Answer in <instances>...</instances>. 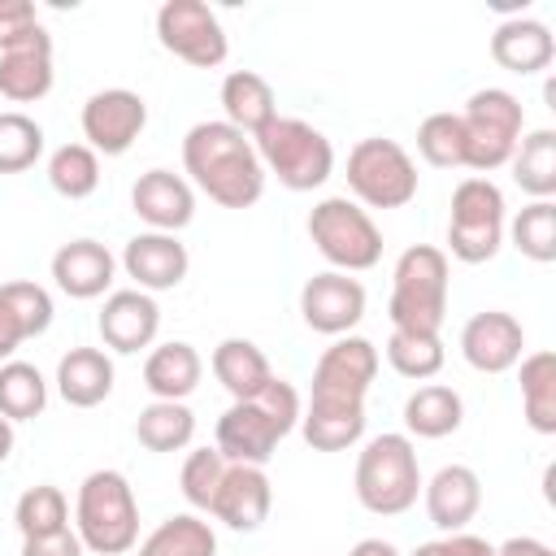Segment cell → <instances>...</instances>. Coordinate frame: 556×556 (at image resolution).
I'll return each instance as SVG.
<instances>
[{"instance_id":"obj_44","label":"cell","mask_w":556,"mask_h":556,"mask_svg":"<svg viewBox=\"0 0 556 556\" xmlns=\"http://www.w3.org/2000/svg\"><path fill=\"white\" fill-rule=\"evenodd\" d=\"M83 539L74 530H56V534H39V539H22V556H83Z\"/></svg>"},{"instance_id":"obj_38","label":"cell","mask_w":556,"mask_h":556,"mask_svg":"<svg viewBox=\"0 0 556 556\" xmlns=\"http://www.w3.org/2000/svg\"><path fill=\"white\" fill-rule=\"evenodd\" d=\"M443 361H447V352H443L439 334H417V330H391L387 334V365L400 378L426 382L443 369Z\"/></svg>"},{"instance_id":"obj_27","label":"cell","mask_w":556,"mask_h":556,"mask_svg":"<svg viewBox=\"0 0 556 556\" xmlns=\"http://www.w3.org/2000/svg\"><path fill=\"white\" fill-rule=\"evenodd\" d=\"M222 122L243 130L248 139L256 130H265L274 117H278V100H274V87L269 78H261L256 70H230L222 78Z\"/></svg>"},{"instance_id":"obj_8","label":"cell","mask_w":556,"mask_h":556,"mask_svg":"<svg viewBox=\"0 0 556 556\" xmlns=\"http://www.w3.org/2000/svg\"><path fill=\"white\" fill-rule=\"evenodd\" d=\"M504 230H508L504 191L482 174L460 178L447 213V252L465 265L495 261V252L504 248Z\"/></svg>"},{"instance_id":"obj_25","label":"cell","mask_w":556,"mask_h":556,"mask_svg":"<svg viewBox=\"0 0 556 556\" xmlns=\"http://www.w3.org/2000/svg\"><path fill=\"white\" fill-rule=\"evenodd\" d=\"M556 56V39L539 17H504L491 35V61L508 74H539Z\"/></svg>"},{"instance_id":"obj_3","label":"cell","mask_w":556,"mask_h":556,"mask_svg":"<svg viewBox=\"0 0 556 556\" xmlns=\"http://www.w3.org/2000/svg\"><path fill=\"white\" fill-rule=\"evenodd\" d=\"M74 534L91 556H122L139 543V500L122 469H91L78 482Z\"/></svg>"},{"instance_id":"obj_9","label":"cell","mask_w":556,"mask_h":556,"mask_svg":"<svg viewBox=\"0 0 556 556\" xmlns=\"http://www.w3.org/2000/svg\"><path fill=\"white\" fill-rule=\"evenodd\" d=\"M308 239L339 274H361L382 261V230L374 226L369 208H361L348 195H326L313 204Z\"/></svg>"},{"instance_id":"obj_10","label":"cell","mask_w":556,"mask_h":556,"mask_svg":"<svg viewBox=\"0 0 556 556\" xmlns=\"http://www.w3.org/2000/svg\"><path fill=\"white\" fill-rule=\"evenodd\" d=\"M348 191L365 208H404L417 195V165L404 143L369 135L348 152Z\"/></svg>"},{"instance_id":"obj_42","label":"cell","mask_w":556,"mask_h":556,"mask_svg":"<svg viewBox=\"0 0 556 556\" xmlns=\"http://www.w3.org/2000/svg\"><path fill=\"white\" fill-rule=\"evenodd\" d=\"M222 473H226V456H222L217 447H195V452H187L182 473H178V491H182V500H187L195 513H208Z\"/></svg>"},{"instance_id":"obj_24","label":"cell","mask_w":556,"mask_h":556,"mask_svg":"<svg viewBox=\"0 0 556 556\" xmlns=\"http://www.w3.org/2000/svg\"><path fill=\"white\" fill-rule=\"evenodd\" d=\"M300 434L313 452H348L365 439V404L308 395V404L300 408Z\"/></svg>"},{"instance_id":"obj_36","label":"cell","mask_w":556,"mask_h":556,"mask_svg":"<svg viewBox=\"0 0 556 556\" xmlns=\"http://www.w3.org/2000/svg\"><path fill=\"white\" fill-rule=\"evenodd\" d=\"M48 404V382L30 361H4L0 365V417L9 421H35Z\"/></svg>"},{"instance_id":"obj_20","label":"cell","mask_w":556,"mask_h":556,"mask_svg":"<svg viewBox=\"0 0 556 556\" xmlns=\"http://www.w3.org/2000/svg\"><path fill=\"white\" fill-rule=\"evenodd\" d=\"M117 256L100 239H70L52 252V282L70 300H100L113 287Z\"/></svg>"},{"instance_id":"obj_46","label":"cell","mask_w":556,"mask_h":556,"mask_svg":"<svg viewBox=\"0 0 556 556\" xmlns=\"http://www.w3.org/2000/svg\"><path fill=\"white\" fill-rule=\"evenodd\" d=\"M495 556H556V552L534 534H513V539L495 543Z\"/></svg>"},{"instance_id":"obj_28","label":"cell","mask_w":556,"mask_h":556,"mask_svg":"<svg viewBox=\"0 0 556 556\" xmlns=\"http://www.w3.org/2000/svg\"><path fill=\"white\" fill-rule=\"evenodd\" d=\"M204 378V361L191 343L169 339L156 343L143 361V387L152 391V400H187Z\"/></svg>"},{"instance_id":"obj_2","label":"cell","mask_w":556,"mask_h":556,"mask_svg":"<svg viewBox=\"0 0 556 556\" xmlns=\"http://www.w3.org/2000/svg\"><path fill=\"white\" fill-rule=\"evenodd\" d=\"M300 391L287 378H269V387L252 400H230L217 417V452L230 465H261L278 452V443L300 426Z\"/></svg>"},{"instance_id":"obj_39","label":"cell","mask_w":556,"mask_h":556,"mask_svg":"<svg viewBox=\"0 0 556 556\" xmlns=\"http://www.w3.org/2000/svg\"><path fill=\"white\" fill-rule=\"evenodd\" d=\"M48 182L65 200H87L100 187V156L87 143H61L48 156Z\"/></svg>"},{"instance_id":"obj_48","label":"cell","mask_w":556,"mask_h":556,"mask_svg":"<svg viewBox=\"0 0 556 556\" xmlns=\"http://www.w3.org/2000/svg\"><path fill=\"white\" fill-rule=\"evenodd\" d=\"M9 452H13V421L0 417V465L9 460Z\"/></svg>"},{"instance_id":"obj_7","label":"cell","mask_w":556,"mask_h":556,"mask_svg":"<svg viewBox=\"0 0 556 556\" xmlns=\"http://www.w3.org/2000/svg\"><path fill=\"white\" fill-rule=\"evenodd\" d=\"M460 130H465V169L486 178L491 169L508 165L517 139L526 135L521 100L504 87H478L460 109Z\"/></svg>"},{"instance_id":"obj_6","label":"cell","mask_w":556,"mask_h":556,"mask_svg":"<svg viewBox=\"0 0 556 556\" xmlns=\"http://www.w3.org/2000/svg\"><path fill=\"white\" fill-rule=\"evenodd\" d=\"M252 148L265 165V178L274 174L287 191H313L334 174V148L330 139L308 126L304 117H274L265 130L252 135Z\"/></svg>"},{"instance_id":"obj_45","label":"cell","mask_w":556,"mask_h":556,"mask_svg":"<svg viewBox=\"0 0 556 556\" xmlns=\"http://www.w3.org/2000/svg\"><path fill=\"white\" fill-rule=\"evenodd\" d=\"M443 552L447 556H495V543H486L482 534L456 530V534H443Z\"/></svg>"},{"instance_id":"obj_18","label":"cell","mask_w":556,"mask_h":556,"mask_svg":"<svg viewBox=\"0 0 556 556\" xmlns=\"http://www.w3.org/2000/svg\"><path fill=\"white\" fill-rule=\"evenodd\" d=\"M274 508V486H269V473L261 465H230L226 460V473L217 482V495H213V508L208 517L239 530V534H252L261 530V521L269 517Z\"/></svg>"},{"instance_id":"obj_22","label":"cell","mask_w":556,"mask_h":556,"mask_svg":"<svg viewBox=\"0 0 556 556\" xmlns=\"http://www.w3.org/2000/svg\"><path fill=\"white\" fill-rule=\"evenodd\" d=\"M52 295L39 282L13 278L0 282V361H13V352L26 339H39L52 326Z\"/></svg>"},{"instance_id":"obj_29","label":"cell","mask_w":556,"mask_h":556,"mask_svg":"<svg viewBox=\"0 0 556 556\" xmlns=\"http://www.w3.org/2000/svg\"><path fill=\"white\" fill-rule=\"evenodd\" d=\"M208 369H213V378L230 391V400H252V395H261V391L269 387V378H274L265 352H261L252 339H239V334H235V339H222V343L213 348Z\"/></svg>"},{"instance_id":"obj_40","label":"cell","mask_w":556,"mask_h":556,"mask_svg":"<svg viewBox=\"0 0 556 556\" xmlns=\"http://www.w3.org/2000/svg\"><path fill=\"white\" fill-rule=\"evenodd\" d=\"M39 156H43V126L22 109L0 113V174H22Z\"/></svg>"},{"instance_id":"obj_37","label":"cell","mask_w":556,"mask_h":556,"mask_svg":"<svg viewBox=\"0 0 556 556\" xmlns=\"http://www.w3.org/2000/svg\"><path fill=\"white\" fill-rule=\"evenodd\" d=\"M513 239V248L534 261V265H552L556 261V204L552 200H530L504 230Z\"/></svg>"},{"instance_id":"obj_41","label":"cell","mask_w":556,"mask_h":556,"mask_svg":"<svg viewBox=\"0 0 556 556\" xmlns=\"http://www.w3.org/2000/svg\"><path fill=\"white\" fill-rule=\"evenodd\" d=\"M417 152H421L426 165H434V169H460V165H465L460 113H430V117L417 126Z\"/></svg>"},{"instance_id":"obj_1","label":"cell","mask_w":556,"mask_h":556,"mask_svg":"<svg viewBox=\"0 0 556 556\" xmlns=\"http://www.w3.org/2000/svg\"><path fill=\"white\" fill-rule=\"evenodd\" d=\"M182 169L222 208H252L265 195V165L252 139L226 122H195L182 135Z\"/></svg>"},{"instance_id":"obj_13","label":"cell","mask_w":556,"mask_h":556,"mask_svg":"<svg viewBox=\"0 0 556 556\" xmlns=\"http://www.w3.org/2000/svg\"><path fill=\"white\" fill-rule=\"evenodd\" d=\"M374 378H378V348L361 334H339L313 365V395L365 404Z\"/></svg>"},{"instance_id":"obj_17","label":"cell","mask_w":556,"mask_h":556,"mask_svg":"<svg viewBox=\"0 0 556 556\" xmlns=\"http://www.w3.org/2000/svg\"><path fill=\"white\" fill-rule=\"evenodd\" d=\"M96 326H100V339H104L109 352L130 356V352L152 348V339L161 330V304L148 291H139V287L109 291L104 304H100Z\"/></svg>"},{"instance_id":"obj_16","label":"cell","mask_w":556,"mask_h":556,"mask_svg":"<svg viewBox=\"0 0 556 556\" xmlns=\"http://www.w3.org/2000/svg\"><path fill=\"white\" fill-rule=\"evenodd\" d=\"M122 269H126V278H135L139 291L156 295V291H174L187 278L191 256H187V243H178V235L139 230L122 248Z\"/></svg>"},{"instance_id":"obj_35","label":"cell","mask_w":556,"mask_h":556,"mask_svg":"<svg viewBox=\"0 0 556 556\" xmlns=\"http://www.w3.org/2000/svg\"><path fill=\"white\" fill-rule=\"evenodd\" d=\"M13 521H17V534L22 539H39V534H56V530H70V500L61 486L52 482H39V486H26L13 504Z\"/></svg>"},{"instance_id":"obj_4","label":"cell","mask_w":556,"mask_h":556,"mask_svg":"<svg viewBox=\"0 0 556 556\" xmlns=\"http://www.w3.org/2000/svg\"><path fill=\"white\" fill-rule=\"evenodd\" d=\"M447 282H452V265L443 248L434 243L404 248L391 269V300H387L391 330L439 334L447 317Z\"/></svg>"},{"instance_id":"obj_30","label":"cell","mask_w":556,"mask_h":556,"mask_svg":"<svg viewBox=\"0 0 556 556\" xmlns=\"http://www.w3.org/2000/svg\"><path fill=\"white\" fill-rule=\"evenodd\" d=\"M465 421V400L460 391L443 387V382H426L417 387L408 400H404V426H408V439H447L456 434Z\"/></svg>"},{"instance_id":"obj_23","label":"cell","mask_w":556,"mask_h":556,"mask_svg":"<svg viewBox=\"0 0 556 556\" xmlns=\"http://www.w3.org/2000/svg\"><path fill=\"white\" fill-rule=\"evenodd\" d=\"M52 35L39 26L26 43L0 52V96L13 104H35L52 91Z\"/></svg>"},{"instance_id":"obj_19","label":"cell","mask_w":556,"mask_h":556,"mask_svg":"<svg viewBox=\"0 0 556 556\" xmlns=\"http://www.w3.org/2000/svg\"><path fill=\"white\" fill-rule=\"evenodd\" d=\"M130 208H135L139 222H148V230L178 235L195 217V191L174 169H148L130 187Z\"/></svg>"},{"instance_id":"obj_26","label":"cell","mask_w":556,"mask_h":556,"mask_svg":"<svg viewBox=\"0 0 556 556\" xmlns=\"http://www.w3.org/2000/svg\"><path fill=\"white\" fill-rule=\"evenodd\" d=\"M56 391L70 408H96L113 395V356L104 348H70L56 361Z\"/></svg>"},{"instance_id":"obj_31","label":"cell","mask_w":556,"mask_h":556,"mask_svg":"<svg viewBox=\"0 0 556 556\" xmlns=\"http://www.w3.org/2000/svg\"><path fill=\"white\" fill-rule=\"evenodd\" d=\"M513 165V182L534 195V200H552L556 195V130L552 126H539V130H526L508 156Z\"/></svg>"},{"instance_id":"obj_15","label":"cell","mask_w":556,"mask_h":556,"mask_svg":"<svg viewBox=\"0 0 556 556\" xmlns=\"http://www.w3.org/2000/svg\"><path fill=\"white\" fill-rule=\"evenodd\" d=\"M526 330L504 308H482L460 330V356L478 374H508L526 352Z\"/></svg>"},{"instance_id":"obj_32","label":"cell","mask_w":556,"mask_h":556,"mask_svg":"<svg viewBox=\"0 0 556 556\" xmlns=\"http://www.w3.org/2000/svg\"><path fill=\"white\" fill-rule=\"evenodd\" d=\"M135 439L148 452H182L195 439V413L187 408V400H152L135 417Z\"/></svg>"},{"instance_id":"obj_47","label":"cell","mask_w":556,"mask_h":556,"mask_svg":"<svg viewBox=\"0 0 556 556\" xmlns=\"http://www.w3.org/2000/svg\"><path fill=\"white\" fill-rule=\"evenodd\" d=\"M348 556H400V547H395V543H387V539H361Z\"/></svg>"},{"instance_id":"obj_34","label":"cell","mask_w":556,"mask_h":556,"mask_svg":"<svg viewBox=\"0 0 556 556\" xmlns=\"http://www.w3.org/2000/svg\"><path fill=\"white\" fill-rule=\"evenodd\" d=\"M139 556H217V534L200 513H174L139 543Z\"/></svg>"},{"instance_id":"obj_33","label":"cell","mask_w":556,"mask_h":556,"mask_svg":"<svg viewBox=\"0 0 556 556\" xmlns=\"http://www.w3.org/2000/svg\"><path fill=\"white\" fill-rule=\"evenodd\" d=\"M521 365V413L534 434H556V356L530 352Z\"/></svg>"},{"instance_id":"obj_21","label":"cell","mask_w":556,"mask_h":556,"mask_svg":"<svg viewBox=\"0 0 556 556\" xmlns=\"http://www.w3.org/2000/svg\"><path fill=\"white\" fill-rule=\"evenodd\" d=\"M421 500H426L430 526H439L443 534H456L482 508V478L469 465H443L430 482H421Z\"/></svg>"},{"instance_id":"obj_14","label":"cell","mask_w":556,"mask_h":556,"mask_svg":"<svg viewBox=\"0 0 556 556\" xmlns=\"http://www.w3.org/2000/svg\"><path fill=\"white\" fill-rule=\"evenodd\" d=\"M300 317L317 334H330V339L352 334V326L365 317V287L352 274H339V269L313 274L300 287Z\"/></svg>"},{"instance_id":"obj_49","label":"cell","mask_w":556,"mask_h":556,"mask_svg":"<svg viewBox=\"0 0 556 556\" xmlns=\"http://www.w3.org/2000/svg\"><path fill=\"white\" fill-rule=\"evenodd\" d=\"M413 556H447V552H443V539H434V543H421Z\"/></svg>"},{"instance_id":"obj_5","label":"cell","mask_w":556,"mask_h":556,"mask_svg":"<svg viewBox=\"0 0 556 556\" xmlns=\"http://www.w3.org/2000/svg\"><path fill=\"white\" fill-rule=\"evenodd\" d=\"M421 495V465L408 434H374L356 456V500L374 517H400Z\"/></svg>"},{"instance_id":"obj_11","label":"cell","mask_w":556,"mask_h":556,"mask_svg":"<svg viewBox=\"0 0 556 556\" xmlns=\"http://www.w3.org/2000/svg\"><path fill=\"white\" fill-rule=\"evenodd\" d=\"M156 39L169 56H178L195 70H217L230 52L222 17L204 0H165L156 9Z\"/></svg>"},{"instance_id":"obj_43","label":"cell","mask_w":556,"mask_h":556,"mask_svg":"<svg viewBox=\"0 0 556 556\" xmlns=\"http://www.w3.org/2000/svg\"><path fill=\"white\" fill-rule=\"evenodd\" d=\"M39 9L30 0H0V52L26 43L39 30Z\"/></svg>"},{"instance_id":"obj_12","label":"cell","mask_w":556,"mask_h":556,"mask_svg":"<svg viewBox=\"0 0 556 556\" xmlns=\"http://www.w3.org/2000/svg\"><path fill=\"white\" fill-rule=\"evenodd\" d=\"M148 126V104L130 87H104L83 104V139L96 156H122Z\"/></svg>"}]
</instances>
